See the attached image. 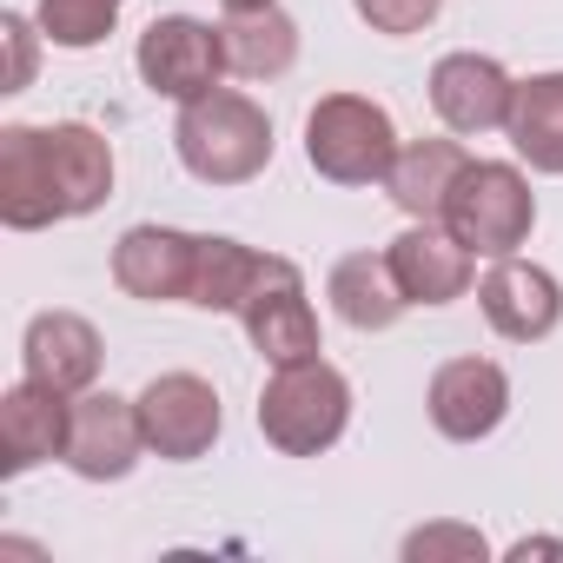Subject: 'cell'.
<instances>
[{
  "label": "cell",
  "instance_id": "1",
  "mask_svg": "<svg viewBox=\"0 0 563 563\" xmlns=\"http://www.w3.org/2000/svg\"><path fill=\"white\" fill-rule=\"evenodd\" d=\"M173 146H179V166L199 186H245L272 166V113L252 93L212 87V93L179 107Z\"/></svg>",
  "mask_w": 563,
  "mask_h": 563
},
{
  "label": "cell",
  "instance_id": "2",
  "mask_svg": "<svg viewBox=\"0 0 563 563\" xmlns=\"http://www.w3.org/2000/svg\"><path fill=\"white\" fill-rule=\"evenodd\" d=\"M352 424V378L325 358H299V365H272L265 391H258V431L272 451L286 457H319L345 438Z\"/></svg>",
  "mask_w": 563,
  "mask_h": 563
},
{
  "label": "cell",
  "instance_id": "3",
  "mask_svg": "<svg viewBox=\"0 0 563 563\" xmlns=\"http://www.w3.org/2000/svg\"><path fill=\"white\" fill-rule=\"evenodd\" d=\"M398 146L405 140H398L391 113L365 93H325L306 113V159L332 186H385Z\"/></svg>",
  "mask_w": 563,
  "mask_h": 563
},
{
  "label": "cell",
  "instance_id": "4",
  "mask_svg": "<svg viewBox=\"0 0 563 563\" xmlns=\"http://www.w3.org/2000/svg\"><path fill=\"white\" fill-rule=\"evenodd\" d=\"M444 225L477 258H510L530 239V225H537V192H530L523 166H510V159H471L457 173L451 199H444Z\"/></svg>",
  "mask_w": 563,
  "mask_h": 563
},
{
  "label": "cell",
  "instance_id": "5",
  "mask_svg": "<svg viewBox=\"0 0 563 563\" xmlns=\"http://www.w3.org/2000/svg\"><path fill=\"white\" fill-rule=\"evenodd\" d=\"M146 93L186 107L199 93H212L232 67H225V34L212 21H192V14H159L146 34H140V54H133Z\"/></svg>",
  "mask_w": 563,
  "mask_h": 563
},
{
  "label": "cell",
  "instance_id": "6",
  "mask_svg": "<svg viewBox=\"0 0 563 563\" xmlns=\"http://www.w3.org/2000/svg\"><path fill=\"white\" fill-rule=\"evenodd\" d=\"M239 325H245V339H252V352L265 365H299V358H319L325 352L319 345V312L306 299V272L292 258H278V252H265L258 286L239 306Z\"/></svg>",
  "mask_w": 563,
  "mask_h": 563
},
{
  "label": "cell",
  "instance_id": "7",
  "mask_svg": "<svg viewBox=\"0 0 563 563\" xmlns=\"http://www.w3.org/2000/svg\"><path fill=\"white\" fill-rule=\"evenodd\" d=\"M140 431H146V451L166 457V464H192L219 444L225 431V411H219V391L199 378V372H159L146 391H140Z\"/></svg>",
  "mask_w": 563,
  "mask_h": 563
},
{
  "label": "cell",
  "instance_id": "8",
  "mask_svg": "<svg viewBox=\"0 0 563 563\" xmlns=\"http://www.w3.org/2000/svg\"><path fill=\"white\" fill-rule=\"evenodd\" d=\"M146 451V431H140V398H120V391H80L74 398V438H67V471L87 477V484H120Z\"/></svg>",
  "mask_w": 563,
  "mask_h": 563
},
{
  "label": "cell",
  "instance_id": "9",
  "mask_svg": "<svg viewBox=\"0 0 563 563\" xmlns=\"http://www.w3.org/2000/svg\"><path fill=\"white\" fill-rule=\"evenodd\" d=\"M477 306L490 319L497 339L510 345H537L563 325V286H556V272L530 265V258H490V272L477 278Z\"/></svg>",
  "mask_w": 563,
  "mask_h": 563
},
{
  "label": "cell",
  "instance_id": "10",
  "mask_svg": "<svg viewBox=\"0 0 563 563\" xmlns=\"http://www.w3.org/2000/svg\"><path fill=\"white\" fill-rule=\"evenodd\" d=\"M424 411H431L438 438L477 444V438H490V431L510 418V378H504V365H490V358H451V365L431 372Z\"/></svg>",
  "mask_w": 563,
  "mask_h": 563
},
{
  "label": "cell",
  "instance_id": "11",
  "mask_svg": "<svg viewBox=\"0 0 563 563\" xmlns=\"http://www.w3.org/2000/svg\"><path fill=\"white\" fill-rule=\"evenodd\" d=\"M391 272H398V286L411 306H457L471 292V278H477V252L457 245V232L444 219H411L391 245H385Z\"/></svg>",
  "mask_w": 563,
  "mask_h": 563
},
{
  "label": "cell",
  "instance_id": "12",
  "mask_svg": "<svg viewBox=\"0 0 563 563\" xmlns=\"http://www.w3.org/2000/svg\"><path fill=\"white\" fill-rule=\"evenodd\" d=\"M192 258H199V232H179V225H126L120 245H113V286L126 299H146V306H186Z\"/></svg>",
  "mask_w": 563,
  "mask_h": 563
},
{
  "label": "cell",
  "instance_id": "13",
  "mask_svg": "<svg viewBox=\"0 0 563 563\" xmlns=\"http://www.w3.org/2000/svg\"><path fill=\"white\" fill-rule=\"evenodd\" d=\"M510 100H517V80L490 54H444L431 67V107L457 140L497 133L510 120Z\"/></svg>",
  "mask_w": 563,
  "mask_h": 563
},
{
  "label": "cell",
  "instance_id": "14",
  "mask_svg": "<svg viewBox=\"0 0 563 563\" xmlns=\"http://www.w3.org/2000/svg\"><path fill=\"white\" fill-rule=\"evenodd\" d=\"M0 219L14 232H47V225L67 219L54 153H47V126H8L0 133Z\"/></svg>",
  "mask_w": 563,
  "mask_h": 563
},
{
  "label": "cell",
  "instance_id": "15",
  "mask_svg": "<svg viewBox=\"0 0 563 563\" xmlns=\"http://www.w3.org/2000/svg\"><path fill=\"white\" fill-rule=\"evenodd\" d=\"M67 438H74V398L67 391L21 378L0 398V471L8 477H27L34 464L67 457Z\"/></svg>",
  "mask_w": 563,
  "mask_h": 563
},
{
  "label": "cell",
  "instance_id": "16",
  "mask_svg": "<svg viewBox=\"0 0 563 563\" xmlns=\"http://www.w3.org/2000/svg\"><path fill=\"white\" fill-rule=\"evenodd\" d=\"M100 358H107V345H100V332H93L80 312H41V319L27 325V339H21L27 378H34V385H54V391H67V398L93 391Z\"/></svg>",
  "mask_w": 563,
  "mask_h": 563
},
{
  "label": "cell",
  "instance_id": "17",
  "mask_svg": "<svg viewBox=\"0 0 563 563\" xmlns=\"http://www.w3.org/2000/svg\"><path fill=\"white\" fill-rule=\"evenodd\" d=\"M325 292H332V312H339L352 332H391V325L411 312V299H405V286H398V272H391L385 252H352V258H339L332 278H325Z\"/></svg>",
  "mask_w": 563,
  "mask_h": 563
},
{
  "label": "cell",
  "instance_id": "18",
  "mask_svg": "<svg viewBox=\"0 0 563 563\" xmlns=\"http://www.w3.org/2000/svg\"><path fill=\"white\" fill-rule=\"evenodd\" d=\"M47 153H54L67 219H87V212H100L113 199V146H107V133H93L87 120H60V126H47Z\"/></svg>",
  "mask_w": 563,
  "mask_h": 563
},
{
  "label": "cell",
  "instance_id": "19",
  "mask_svg": "<svg viewBox=\"0 0 563 563\" xmlns=\"http://www.w3.org/2000/svg\"><path fill=\"white\" fill-rule=\"evenodd\" d=\"M464 166H471V153L457 140H405L391 173H385V192L405 219H444V199H451Z\"/></svg>",
  "mask_w": 563,
  "mask_h": 563
},
{
  "label": "cell",
  "instance_id": "20",
  "mask_svg": "<svg viewBox=\"0 0 563 563\" xmlns=\"http://www.w3.org/2000/svg\"><path fill=\"white\" fill-rule=\"evenodd\" d=\"M225 67L239 80H278L299 60V21L286 8H252V14H225Z\"/></svg>",
  "mask_w": 563,
  "mask_h": 563
},
{
  "label": "cell",
  "instance_id": "21",
  "mask_svg": "<svg viewBox=\"0 0 563 563\" xmlns=\"http://www.w3.org/2000/svg\"><path fill=\"white\" fill-rule=\"evenodd\" d=\"M504 133H510V146H517V159L530 173H563V74L517 80Z\"/></svg>",
  "mask_w": 563,
  "mask_h": 563
},
{
  "label": "cell",
  "instance_id": "22",
  "mask_svg": "<svg viewBox=\"0 0 563 563\" xmlns=\"http://www.w3.org/2000/svg\"><path fill=\"white\" fill-rule=\"evenodd\" d=\"M258 265H265V252H252V245H239V239H225V232H199V258H192L186 306H199V312H232V319H239V306H245L252 286H258Z\"/></svg>",
  "mask_w": 563,
  "mask_h": 563
},
{
  "label": "cell",
  "instance_id": "23",
  "mask_svg": "<svg viewBox=\"0 0 563 563\" xmlns=\"http://www.w3.org/2000/svg\"><path fill=\"white\" fill-rule=\"evenodd\" d=\"M120 8L126 0H41V41H54L67 54H87L120 27Z\"/></svg>",
  "mask_w": 563,
  "mask_h": 563
},
{
  "label": "cell",
  "instance_id": "24",
  "mask_svg": "<svg viewBox=\"0 0 563 563\" xmlns=\"http://www.w3.org/2000/svg\"><path fill=\"white\" fill-rule=\"evenodd\" d=\"M405 556H411V563H438V556L484 563V556H490V543H484V530H471V523H424V530H411V537H405Z\"/></svg>",
  "mask_w": 563,
  "mask_h": 563
},
{
  "label": "cell",
  "instance_id": "25",
  "mask_svg": "<svg viewBox=\"0 0 563 563\" xmlns=\"http://www.w3.org/2000/svg\"><path fill=\"white\" fill-rule=\"evenodd\" d=\"M352 8H358V21H365L372 34L405 41V34H424V27L438 21L444 0H352Z\"/></svg>",
  "mask_w": 563,
  "mask_h": 563
},
{
  "label": "cell",
  "instance_id": "26",
  "mask_svg": "<svg viewBox=\"0 0 563 563\" xmlns=\"http://www.w3.org/2000/svg\"><path fill=\"white\" fill-rule=\"evenodd\" d=\"M0 34H8V93H21V87H34V27L21 21V14H0Z\"/></svg>",
  "mask_w": 563,
  "mask_h": 563
},
{
  "label": "cell",
  "instance_id": "27",
  "mask_svg": "<svg viewBox=\"0 0 563 563\" xmlns=\"http://www.w3.org/2000/svg\"><path fill=\"white\" fill-rule=\"evenodd\" d=\"M510 556H517V563H530V556H563V543H556V537H523V543H510Z\"/></svg>",
  "mask_w": 563,
  "mask_h": 563
},
{
  "label": "cell",
  "instance_id": "28",
  "mask_svg": "<svg viewBox=\"0 0 563 563\" xmlns=\"http://www.w3.org/2000/svg\"><path fill=\"white\" fill-rule=\"evenodd\" d=\"M225 14H252V8H278V0H219Z\"/></svg>",
  "mask_w": 563,
  "mask_h": 563
}]
</instances>
